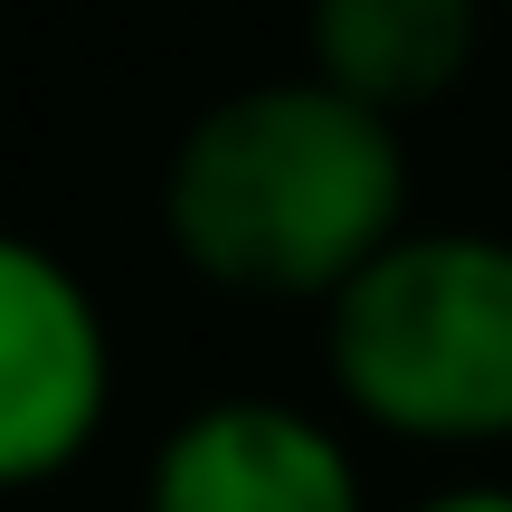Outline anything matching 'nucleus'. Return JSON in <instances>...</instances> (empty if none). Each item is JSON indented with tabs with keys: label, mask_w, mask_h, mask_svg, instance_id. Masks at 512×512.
Here are the masks:
<instances>
[{
	"label": "nucleus",
	"mask_w": 512,
	"mask_h": 512,
	"mask_svg": "<svg viewBox=\"0 0 512 512\" xmlns=\"http://www.w3.org/2000/svg\"><path fill=\"white\" fill-rule=\"evenodd\" d=\"M323 313L351 418L408 446L512 437V238L399 228Z\"/></svg>",
	"instance_id": "f03ea898"
},
{
	"label": "nucleus",
	"mask_w": 512,
	"mask_h": 512,
	"mask_svg": "<svg viewBox=\"0 0 512 512\" xmlns=\"http://www.w3.org/2000/svg\"><path fill=\"white\" fill-rule=\"evenodd\" d=\"M114 408V332L57 247L0 228V494L67 475Z\"/></svg>",
	"instance_id": "7ed1b4c3"
},
{
	"label": "nucleus",
	"mask_w": 512,
	"mask_h": 512,
	"mask_svg": "<svg viewBox=\"0 0 512 512\" xmlns=\"http://www.w3.org/2000/svg\"><path fill=\"white\" fill-rule=\"evenodd\" d=\"M408 228V143L323 76H266L181 124L162 162V238L200 285L256 304H332Z\"/></svg>",
	"instance_id": "f257e3e1"
},
{
	"label": "nucleus",
	"mask_w": 512,
	"mask_h": 512,
	"mask_svg": "<svg viewBox=\"0 0 512 512\" xmlns=\"http://www.w3.org/2000/svg\"><path fill=\"white\" fill-rule=\"evenodd\" d=\"M143 512H370L361 465L294 399H209L152 446Z\"/></svg>",
	"instance_id": "20e7f679"
},
{
	"label": "nucleus",
	"mask_w": 512,
	"mask_h": 512,
	"mask_svg": "<svg viewBox=\"0 0 512 512\" xmlns=\"http://www.w3.org/2000/svg\"><path fill=\"white\" fill-rule=\"evenodd\" d=\"M418 512H512V484H456V494H427Z\"/></svg>",
	"instance_id": "423d86ee"
},
{
	"label": "nucleus",
	"mask_w": 512,
	"mask_h": 512,
	"mask_svg": "<svg viewBox=\"0 0 512 512\" xmlns=\"http://www.w3.org/2000/svg\"><path fill=\"white\" fill-rule=\"evenodd\" d=\"M503 19H512V0H503Z\"/></svg>",
	"instance_id": "0eeeda50"
},
{
	"label": "nucleus",
	"mask_w": 512,
	"mask_h": 512,
	"mask_svg": "<svg viewBox=\"0 0 512 512\" xmlns=\"http://www.w3.org/2000/svg\"><path fill=\"white\" fill-rule=\"evenodd\" d=\"M484 0H304V76L342 86L370 114H418L475 67Z\"/></svg>",
	"instance_id": "39448f33"
}]
</instances>
